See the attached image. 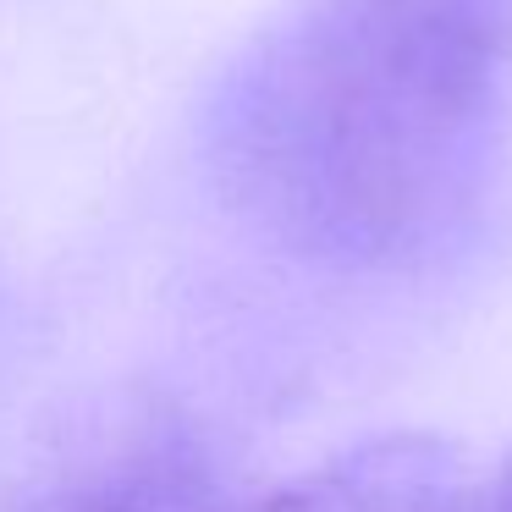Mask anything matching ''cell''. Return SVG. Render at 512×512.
I'll return each instance as SVG.
<instances>
[{
    "mask_svg": "<svg viewBox=\"0 0 512 512\" xmlns=\"http://www.w3.org/2000/svg\"><path fill=\"white\" fill-rule=\"evenodd\" d=\"M67 512H204V485L188 457L155 452L100 474L67 501Z\"/></svg>",
    "mask_w": 512,
    "mask_h": 512,
    "instance_id": "obj_3",
    "label": "cell"
},
{
    "mask_svg": "<svg viewBox=\"0 0 512 512\" xmlns=\"http://www.w3.org/2000/svg\"><path fill=\"white\" fill-rule=\"evenodd\" d=\"M507 83V0H314L232 78L221 160L292 243L380 259L474 182Z\"/></svg>",
    "mask_w": 512,
    "mask_h": 512,
    "instance_id": "obj_1",
    "label": "cell"
},
{
    "mask_svg": "<svg viewBox=\"0 0 512 512\" xmlns=\"http://www.w3.org/2000/svg\"><path fill=\"white\" fill-rule=\"evenodd\" d=\"M474 485L452 441L424 430L375 435L270 490L254 512H468Z\"/></svg>",
    "mask_w": 512,
    "mask_h": 512,
    "instance_id": "obj_2",
    "label": "cell"
}]
</instances>
